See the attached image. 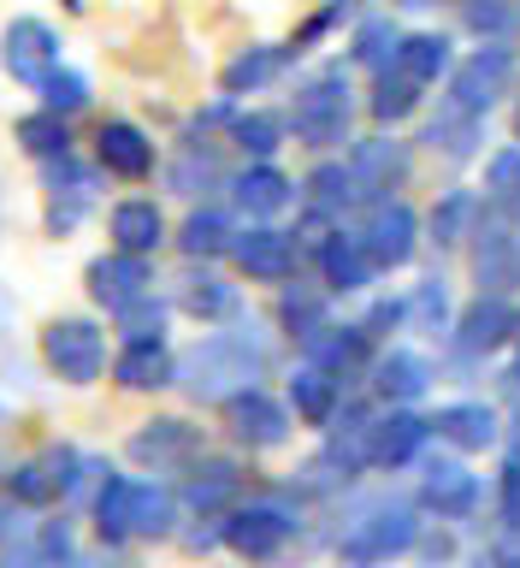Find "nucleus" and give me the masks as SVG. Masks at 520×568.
I'll return each instance as SVG.
<instances>
[{
  "instance_id": "1",
  "label": "nucleus",
  "mask_w": 520,
  "mask_h": 568,
  "mask_svg": "<svg viewBox=\"0 0 520 568\" xmlns=\"http://www.w3.org/2000/svg\"><path fill=\"white\" fill-rule=\"evenodd\" d=\"M266 362H273V344H266L261 320H237L231 332L202 337V344L177 362L172 385H184L195 403H225V397H237V390L255 385L266 373Z\"/></svg>"
},
{
  "instance_id": "2",
  "label": "nucleus",
  "mask_w": 520,
  "mask_h": 568,
  "mask_svg": "<svg viewBox=\"0 0 520 568\" xmlns=\"http://www.w3.org/2000/svg\"><path fill=\"white\" fill-rule=\"evenodd\" d=\"M290 131L308 142V149H337L349 142V124H355V89H349V71L344 65H314L308 78L296 83L290 95Z\"/></svg>"
},
{
  "instance_id": "3",
  "label": "nucleus",
  "mask_w": 520,
  "mask_h": 568,
  "mask_svg": "<svg viewBox=\"0 0 520 568\" xmlns=\"http://www.w3.org/2000/svg\"><path fill=\"white\" fill-rule=\"evenodd\" d=\"M42 362L65 385H95L106 373V332L83 314H60L42 326Z\"/></svg>"
},
{
  "instance_id": "4",
  "label": "nucleus",
  "mask_w": 520,
  "mask_h": 568,
  "mask_svg": "<svg viewBox=\"0 0 520 568\" xmlns=\"http://www.w3.org/2000/svg\"><path fill=\"white\" fill-rule=\"evenodd\" d=\"M420 545V521L408 504H373L367 515H355L349 532L337 539V550H344V562L355 568H379L390 557H402V550Z\"/></svg>"
},
{
  "instance_id": "5",
  "label": "nucleus",
  "mask_w": 520,
  "mask_h": 568,
  "mask_svg": "<svg viewBox=\"0 0 520 568\" xmlns=\"http://www.w3.org/2000/svg\"><path fill=\"white\" fill-rule=\"evenodd\" d=\"M443 83H450L443 106L486 119L491 106L509 95V83H514V53H509V42H486V48H473L468 60H456V65H450V78H443Z\"/></svg>"
},
{
  "instance_id": "6",
  "label": "nucleus",
  "mask_w": 520,
  "mask_h": 568,
  "mask_svg": "<svg viewBox=\"0 0 520 568\" xmlns=\"http://www.w3.org/2000/svg\"><path fill=\"white\" fill-rule=\"evenodd\" d=\"M296 532V509L284 497H255V504H237L220 521V539L237 550L243 562H273Z\"/></svg>"
},
{
  "instance_id": "7",
  "label": "nucleus",
  "mask_w": 520,
  "mask_h": 568,
  "mask_svg": "<svg viewBox=\"0 0 520 568\" xmlns=\"http://www.w3.org/2000/svg\"><path fill=\"white\" fill-rule=\"evenodd\" d=\"M42 190H48V237H71L101 202V172L83 166L78 154H60L42 166Z\"/></svg>"
},
{
  "instance_id": "8",
  "label": "nucleus",
  "mask_w": 520,
  "mask_h": 568,
  "mask_svg": "<svg viewBox=\"0 0 520 568\" xmlns=\"http://www.w3.org/2000/svg\"><path fill=\"white\" fill-rule=\"evenodd\" d=\"M355 237H361L373 273H397V266H408L420 248V213L408 202H397V195H385V202H373V213L361 220Z\"/></svg>"
},
{
  "instance_id": "9",
  "label": "nucleus",
  "mask_w": 520,
  "mask_h": 568,
  "mask_svg": "<svg viewBox=\"0 0 520 568\" xmlns=\"http://www.w3.org/2000/svg\"><path fill=\"white\" fill-rule=\"evenodd\" d=\"M78 468H83V456L71 450V444H53V450L18 462L7 474V497L24 509H48V504H60L65 491H78Z\"/></svg>"
},
{
  "instance_id": "10",
  "label": "nucleus",
  "mask_w": 520,
  "mask_h": 568,
  "mask_svg": "<svg viewBox=\"0 0 520 568\" xmlns=\"http://www.w3.org/2000/svg\"><path fill=\"white\" fill-rule=\"evenodd\" d=\"M60 30L48 24V18H12L7 36H0V65L12 71V83H30L42 89V78L60 71Z\"/></svg>"
},
{
  "instance_id": "11",
  "label": "nucleus",
  "mask_w": 520,
  "mask_h": 568,
  "mask_svg": "<svg viewBox=\"0 0 520 568\" xmlns=\"http://www.w3.org/2000/svg\"><path fill=\"white\" fill-rule=\"evenodd\" d=\"M225 255L237 261L248 278H261V284H290V278H296L302 248H296V231H278V225H248V231H237V237H231Z\"/></svg>"
},
{
  "instance_id": "12",
  "label": "nucleus",
  "mask_w": 520,
  "mask_h": 568,
  "mask_svg": "<svg viewBox=\"0 0 520 568\" xmlns=\"http://www.w3.org/2000/svg\"><path fill=\"white\" fill-rule=\"evenodd\" d=\"M225 426H231L237 444H248V450H278L296 420L278 397H266L261 385H248V390H237V397H225Z\"/></svg>"
},
{
  "instance_id": "13",
  "label": "nucleus",
  "mask_w": 520,
  "mask_h": 568,
  "mask_svg": "<svg viewBox=\"0 0 520 568\" xmlns=\"http://www.w3.org/2000/svg\"><path fill=\"white\" fill-rule=\"evenodd\" d=\"M131 462H142V468H184V462H195L207 450L202 444V426H190V420H177V415H160V420H142L136 433H131Z\"/></svg>"
},
{
  "instance_id": "14",
  "label": "nucleus",
  "mask_w": 520,
  "mask_h": 568,
  "mask_svg": "<svg viewBox=\"0 0 520 568\" xmlns=\"http://www.w3.org/2000/svg\"><path fill=\"white\" fill-rule=\"evenodd\" d=\"M349 178L361 202H385L390 190L408 184V149L397 136H361L349 149Z\"/></svg>"
},
{
  "instance_id": "15",
  "label": "nucleus",
  "mask_w": 520,
  "mask_h": 568,
  "mask_svg": "<svg viewBox=\"0 0 520 568\" xmlns=\"http://www.w3.org/2000/svg\"><path fill=\"white\" fill-rule=\"evenodd\" d=\"M83 284H89V296H95L106 314H119L124 302H136V296L154 291V266H149V255H124V248H113V255L89 261Z\"/></svg>"
},
{
  "instance_id": "16",
  "label": "nucleus",
  "mask_w": 520,
  "mask_h": 568,
  "mask_svg": "<svg viewBox=\"0 0 520 568\" xmlns=\"http://www.w3.org/2000/svg\"><path fill=\"white\" fill-rule=\"evenodd\" d=\"M514 326H520V314H514L497 291H479L468 308L450 320V332H456V349H461V355H491V349H503L509 337H514Z\"/></svg>"
},
{
  "instance_id": "17",
  "label": "nucleus",
  "mask_w": 520,
  "mask_h": 568,
  "mask_svg": "<svg viewBox=\"0 0 520 568\" xmlns=\"http://www.w3.org/2000/svg\"><path fill=\"white\" fill-rule=\"evenodd\" d=\"M154 136L142 131L131 119H106L101 136H95V166L124 178V184H142V178H154Z\"/></svg>"
},
{
  "instance_id": "18",
  "label": "nucleus",
  "mask_w": 520,
  "mask_h": 568,
  "mask_svg": "<svg viewBox=\"0 0 520 568\" xmlns=\"http://www.w3.org/2000/svg\"><path fill=\"white\" fill-rule=\"evenodd\" d=\"M302 349H308V362H314V367H326L337 385L373 367V337H367L361 326H332V320H326L319 332L302 337Z\"/></svg>"
},
{
  "instance_id": "19",
  "label": "nucleus",
  "mask_w": 520,
  "mask_h": 568,
  "mask_svg": "<svg viewBox=\"0 0 520 568\" xmlns=\"http://www.w3.org/2000/svg\"><path fill=\"white\" fill-rule=\"evenodd\" d=\"M432 438V426L408 408H390V415H373L367 426V468H402V462L420 456V444Z\"/></svg>"
},
{
  "instance_id": "20",
  "label": "nucleus",
  "mask_w": 520,
  "mask_h": 568,
  "mask_svg": "<svg viewBox=\"0 0 520 568\" xmlns=\"http://www.w3.org/2000/svg\"><path fill=\"white\" fill-rule=\"evenodd\" d=\"M106 237H113V248H124V255H154V248L166 243V213H160L154 195H124V202H113V213H106Z\"/></svg>"
},
{
  "instance_id": "21",
  "label": "nucleus",
  "mask_w": 520,
  "mask_h": 568,
  "mask_svg": "<svg viewBox=\"0 0 520 568\" xmlns=\"http://www.w3.org/2000/svg\"><path fill=\"white\" fill-rule=\"evenodd\" d=\"M237 491H243V468L237 462H225V456H195L184 462V504L190 509H202V515H220L237 504Z\"/></svg>"
},
{
  "instance_id": "22",
  "label": "nucleus",
  "mask_w": 520,
  "mask_h": 568,
  "mask_svg": "<svg viewBox=\"0 0 520 568\" xmlns=\"http://www.w3.org/2000/svg\"><path fill=\"white\" fill-rule=\"evenodd\" d=\"M231 202H237L248 220H278V213L296 202V184L273 166V160H255V166H243L231 178Z\"/></svg>"
},
{
  "instance_id": "23",
  "label": "nucleus",
  "mask_w": 520,
  "mask_h": 568,
  "mask_svg": "<svg viewBox=\"0 0 520 568\" xmlns=\"http://www.w3.org/2000/svg\"><path fill=\"white\" fill-rule=\"evenodd\" d=\"M420 497H426V509L443 515V521H468L479 509V474H468L461 462H426Z\"/></svg>"
},
{
  "instance_id": "24",
  "label": "nucleus",
  "mask_w": 520,
  "mask_h": 568,
  "mask_svg": "<svg viewBox=\"0 0 520 568\" xmlns=\"http://www.w3.org/2000/svg\"><path fill=\"white\" fill-rule=\"evenodd\" d=\"M373 390L385 403H420L432 390V362L420 349H385L373 355Z\"/></svg>"
},
{
  "instance_id": "25",
  "label": "nucleus",
  "mask_w": 520,
  "mask_h": 568,
  "mask_svg": "<svg viewBox=\"0 0 520 568\" xmlns=\"http://www.w3.org/2000/svg\"><path fill=\"white\" fill-rule=\"evenodd\" d=\"M237 284L220 278L213 266H190L184 278H177V308H184L190 320H202V326H213V320H237Z\"/></svg>"
},
{
  "instance_id": "26",
  "label": "nucleus",
  "mask_w": 520,
  "mask_h": 568,
  "mask_svg": "<svg viewBox=\"0 0 520 568\" xmlns=\"http://www.w3.org/2000/svg\"><path fill=\"white\" fill-rule=\"evenodd\" d=\"M225 184V166H220V149H213L207 136H184L177 142V154H172V166H166V190L172 195H207V190H220Z\"/></svg>"
},
{
  "instance_id": "27",
  "label": "nucleus",
  "mask_w": 520,
  "mask_h": 568,
  "mask_svg": "<svg viewBox=\"0 0 520 568\" xmlns=\"http://www.w3.org/2000/svg\"><path fill=\"white\" fill-rule=\"evenodd\" d=\"M314 255H319V273H326V291H337V296L367 291V284H373L367 248H361V237H355V231H344V225H337L332 237L314 248Z\"/></svg>"
},
{
  "instance_id": "28",
  "label": "nucleus",
  "mask_w": 520,
  "mask_h": 568,
  "mask_svg": "<svg viewBox=\"0 0 520 568\" xmlns=\"http://www.w3.org/2000/svg\"><path fill=\"white\" fill-rule=\"evenodd\" d=\"M390 65H397L408 83L432 89V83L450 78L456 42H450V36H438V30H415V36H402V42H397V60H390Z\"/></svg>"
},
{
  "instance_id": "29",
  "label": "nucleus",
  "mask_w": 520,
  "mask_h": 568,
  "mask_svg": "<svg viewBox=\"0 0 520 568\" xmlns=\"http://www.w3.org/2000/svg\"><path fill=\"white\" fill-rule=\"evenodd\" d=\"M426 426H432L443 444L468 450V456H473V450H491V444H497V408H491V403H443Z\"/></svg>"
},
{
  "instance_id": "30",
  "label": "nucleus",
  "mask_w": 520,
  "mask_h": 568,
  "mask_svg": "<svg viewBox=\"0 0 520 568\" xmlns=\"http://www.w3.org/2000/svg\"><path fill=\"white\" fill-rule=\"evenodd\" d=\"M290 42H261V48H243L237 60H231L225 71H220V83H225V95H255V89H266V83H278L284 71H290Z\"/></svg>"
},
{
  "instance_id": "31",
  "label": "nucleus",
  "mask_w": 520,
  "mask_h": 568,
  "mask_svg": "<svg viewBox=\"0 0 520 568\" xmlns=\"http://www.w3.org/2000/svg\"><path fill=\"white\" fill-rule=\"evenodd\" d=\"M473 273L479 284H514L520 278V231H509L503 220H491V225H473Z\"/></svg>"
},
{
  "instance_id": "32",
  "label": "nucleus",
  "mask_w": 520,
  "mask_h": 568,
  "mask_svg": "<svg viewBox=\"0 0 520 568\" xmlns=\"http://www.w3.org/2000/svg\"><path fill=\"white\" fill-rule=\"evenodd\" d=\"M172 373H177V355L166 349V337L124 344L119 362H113V379H119L124 390H160V385H172Z\"/></svg>"
},
{
  "instance_id": "33",
  "label": "nucleus",
  "mask_w": 520,
  "mask_h": 568,
  "mask_svg": "<svg viewBox=\"0 0 520 568\" xmlns=\"http://www.w3.org/2000/svg\"><path fill=\"white\" fill-rule=\"evenodd\" d=\"M479 142H486V119L456 113V106H438V119L426 124V149L443 154L450 166H468V160L479 154Z\"/></svg>"
},
{
  "instance_id": "34",
  "label": "nucleus",
  "mask_w": 520,
  "mask_h": 568,
  "mask_svg": "<svg viewBox=\"0 0 520 568\" xmlns=\"http://www.w3.org/2000/svg\"><path fill=\"white\" fill-rule=\"evenodd\" d=\"M337 397H344V385H337L326 367L302 362V367L290 373V408H296V420L332 426V420H337Z\"/></svg>"
},
{
  "instance_id": "35",
  "label": "nucleus",
  "mask_w": 520,
  "mask_h": 568,
  "mask_svg": "<svg viewBox=\"0 0 520 568\" xmlns=\"http://www.w3.org/2000/svg\"><path fill=\"white\" fill-rule=\"evenodd\" d=\"M131 515H136V479H124L106 468L101 474V491H95V532L106 545H124V539H136L131 532Z\"/></svg>"
},
{
  "instance_id": "36",
  "label": "nucleus",
  "mask_w": 520,
  "mask_h": 568,
  "mask_svg": "<svg viewBox=\"0 0 520 568\" xmlns=\"http://www.w3.org/2000/svg\"><path fill=\"white\" fill-rule=\"evenodd\" d=\"M302 202H308L314 213H326V220H344L361 195H355V178H349L344 160H319V166L308 172V184H302Z\"/></svg>"
},
{
  "instance_id": "37",
  "label": "nucleus",
  "mask_w": 520,
  "mask_h": 568,
  "mask_svg": "<svg viewBox=\"0 0 520 568\" xmlns=\"http://www.w3.org/2000/svg\"><path fill=\"white\" fill-rule=\"evenodd\" d=\"M397 42H402L397 18H385V12H361V18H355L349 60H355V65H367V71H385L390 60H397Z\"/></svg>"
},
{
  "instance_id": "38",
  "label": "nucleus",
  "mask_w": 520,
  "mask_h": 568,
  "mask_svg": "<svg viewBox=\"0 0 520 568\" xmlns=\"http://www.w3.org/2000/svg\"><path fill=\"white\" fill-rule=\"evenodd\" d=\"M367 113L379 119V124H402V119H415V113H420V83H408L397 65L373 71V95H367Z\"/></svg>"
},
{
  "instance_id": "39",
  "label": "nucleus",
  "mask_w": 520,
  "mask_h": 568,
  "mask_svg": "<svg viewBox=\"0 0 520 568\" xmlns=\"http://www.w3.org/2000/svg\"><path fill=\"white\" fill-rule=\"evenodd\" d=\"M231 237H237V225H231V213L220 207H195L184 231H177V248H184L190 261H213V255H225Z\"/></svg>"
},
{
  "instance_id": "40",
  "label": "nucleus",
  "mask_w": 520,
  "mask_h": 568,
  "mask_svg": "<svg viewBox=\"0 0 520 568\" xmlns=\"http://www.w3.org/2000/svg\"><path fill=\"white\" fill-rule=\"evenodd\" d=\"M12 136H18V149H24L30 160H42V166H48V160H60V154H71L65 119H60V113H48V106H42V113H24V119H18V124H12Z\"/></svg>"
},
{
  "instance_id": "41",
  "label": "nucleus",
  "mask_w": 520,
  "mask_h": 568,
  "mask_svg": "<svg viewBox=\"0 0 520 568\" xmlns=\"http://www.w3.org/2000/svg\"><path fill=\"white\" fill-rule=\"evenodd\" d=\"M172 527H177V497L166 486H142V479H136L131 532H136V539H172Z\"/></svg>"
},
{
  "instance_id": "42",
  "label": "nucleus",
  "mask_w": 520,
  "mask_h": 568,
  "mask_svg": "<svg viewBox=\"0 0 520 568\" xmlns=\"http://www.w3.org/2000/svg\"><path fill=\"white\" fill-rule=\"evenodd\" d=\"M284 136H290V124H284V113H243L237 124H231V142H237L243 154H255V160H273L284 149Z\"/></svg>"
},
{
  "instance_id": "43",
  "label": "nucleus",
  "mask_w": 520,
  "mask_h": 568,
  "mask_svg": "<svg viewBox=\"0 0 520 568\" xmlns=\"http://www.w3.org/2000/svg\"><path fill=\"white\" fill-rule=\"evenodd\" d=\"M278 320H284V332L296 337H308V332H319L332 320V308H326V296L314 291V284H284V302H278Z\"/></svg>"
},
{
  "instance_id": "44",
  "label": "nucleus",
  "mask_w": 520,
  "mask_h": 568,
  "mask_svg": "<svg viewBox=\"0 0 520 568\" xmlns=\"http://www.w3.org/2000/svg\"><path fill=\"white\" fill-rule=\"evenodd\" d=\"M473 220H479V195L473 190H450L432 207V243L438 248H456L461 237H473Z\"/></svg>"
},
{
  "instance_id": "45",
  "label": "nucleus",
  "mask_w": 520,
  "mask_h": 568,
  "mask_svg": "<svg viewBox=\"0 0 520 568\" xmlns=\"http://www.w3.org/2000/svg\"><path fill=\"white\" fill-rule=\"evenodd\" d=\"M461 24H468L479 42H514L520 12L509 7V0H468V7H461Z\"/></svg>"
},
{
  "instance_id": "46",
  "label": "nucleus",
  "mask_w": 520,
  "mask_h": 568,
  "mask_svg": "<svg viewBox=\"0 0 520 568\" xmlns=\"http://www.w3.org/2000/svg\"><path fill=\"white\" fill-rule=\"evenodd\" d=\"M355 18H361V0H326V7H319V12L308 18V24H302V30L290 36V53H308V48H319L332 30L355 24Z\"/></svg>"
},
{
  "instance_id": "47",
  "label": "nucleus",
  "mask_w": 520,
  "mask_h": 568,
  "mask_svg": "<svg viewBox=\"0 0 520 568\" xmlns=\"http://www.w3.org/2000/svg\"><path fill=\"white\" fill-rule=\"evenodd\" d=\"M119 332H124V344H149V337H166V302H160L154 291L136 296V302H124V308H119Z\"/></svg>"
},
{
  "instance_id": "48",
  "label": "nucleus",
  "mask_w": 520,
  "mask_h": 568,
  "mask_svg": "<svg viewBox=\"0 0 520 568\" xmlns=\"http://www.w3.org/2000/svg\"><path fill=\"white\" fill-rule=\"evenodd\" d=\"M402 308H408V320H420L426 332H450V320H456L450 314V284H443V278H420L415 296H408Z\"/></svg>"
},
{
  "instance_id": "49",
  "label": "nucleus",
  "mask_w": 520,
  "mask_h": 568,
  "mask_svg": "<svg viewBox=\"0 0 520 568\" xmlns=\"http://www.w3.org/2000/svg\"><path fill=\"white\" fill-rule=\"evenodd\" d=\"M42 106H48V113H83V106H89V78H83V71H53V78H42Z\"/></svg>"
},
{
  "instance_id": "50",
  "label": "nucleus",
  "mask_w": 520,
  "mask_h": 568,
  "mask_svg": "<svg viewBox=\"0 0 520 568\" xmlns=\"http://www.w3.org/2000/svg\"><path fill=\"white\" fill-rule=\"evenodd\" d=\"M486 195L497 207H520V149H497L486 160Z\"/></svg>"
},
{
  "instance_id": "51",
  "label": "nucleus",
  "mask_w": 520,
  "mask_h": 568,
  "mask_svg": "<svg viewBox=\"0 0 520 568\" xmlns=\"http://www.w3.org/2000/svg\"><path fill=\"white\" fill-rule=\"evenodd\" d=\"M35 557L42 562H78V545H71V521H48L42 527V545H35Z\"/></svg>"
},
{
  "instance_id": "52",
  "label": "nucleus",
  "mask_w": 520,
  "mask_h": 568,
  "mask_svg": "<svg viewBox=\"0 0 520 568\" xmlns=\"http://www.w3.org/2000/svg\"><path fill=\"white\" fill-rule=\"evenodd\" d=\"M497 509H503V527H520V456L503 468V491H497Z\"/></svg>"
},
{
  "instance_id": "53",
  "label": "nucleus",
  "mask_w": 520,
  "mask_h": 568,
  "mask_svg": "<svg viewBox=\"0 0 520 568\" xmlns=\"http://www.w3.org/2000/svg\"><path fill=\"white\" fill-rule=\"evenodd\" d=\"M402 320H408V308H402L397 296H390V302H373V308H367V320H361V332H367V337H379L385 326H402Z\"/></svg>"
},
{
  "instance_id": "54",
  "label": "nucleus",
  "mask_w": 520,
  "mask_h": 568,
  "mask_svg": "<svg viewBox=\"0 0 520 568\" xmlns=\"http://www.w3.org/2000/svg\"><path fill=\"white\" fill-rule=\"evenodd\" d=\"M491 562L497 568H520V527H503V539L491 545Z\"/></svg>"
},
{
  "instance_id": "55",
  "label": "nucleus",
  "mask_w": 520,
  "mask_h": 568,
  "mask_svg": "<svg viewBox=\"0 0 520 568\" xmlns=\"http://www.w3.org/2000/svg\"><path fill=\"white\" fill-rule=\"evenodd\" d=\"M0 545H18V504L0 491Z\"/></svg>"
},
{
  "instance_id": "56",
  "label": "nucleus",
  "mask_w": 520,
  "mask_h": 568,
  "mask_svg": "<svg viewBox=\"0 0 520 568\" xmlns=\"http://www.w3.org/2000/svg\"><path fill=\"white\" fill-rule=\"evenodd\" d=\"M0 568H48V562L35 557V550H24V545H12L7 557H0Z\"/></svg>"
},
{
  "instance_id": "57",
  "label": "nucleus",
  "mask_w": 520,
  "mask_h": 568,
  "mask_svg": "<svg viewBox=\"0 0 520 568\" xmlns=\"http://www.w3.org/2000/svg\"><path fill=\"white\" fill-rule=\"evenodd\" d=\"M397 12H432V7H443V0H390Z\"/></svg>"
},
{
  "instance_id": "58",
  "label": "nucleus",
  "mask_w": 520,
  "mask_h": 568,
  "mask_svg": "<svg viewBox=\"0 0 520 568\" xmlns=\"http://www.w3.org/2000/svg\"><path fill=\"white\" fill-rule=\"evenodd\" d=\"M509 385L520 390V355H514V367H509Z\"/></svg>"
},
{
  "instance_id": "59",
  "label": "nucleus",
  "mask_w": 520,
  "mask_h": 568,
  "mask_svg": "<svg viewBox=\"0 0 520 568\" xmlns=\"http://www.w3.org/2000/svg\"><path fill=\"white\" fill-rule=\"evenodd\" d=\"M65 12H83V0H65Z\"/></svg>"
},
{
  "instance_id": "60",
  "label": "nucleus",
  "mask_w": 520,
  "mask_h": 568,
  "mask_svg": "<svg viewBox=\"0 0 520 568\" xmlns=\"http://www.w3.org/2000/svg\"><path fill=\"white\" fill-rule=\"evenodd\" d=\"M0 213H7V202H0Z\"/></svg>"
},
{
  "instance_id": "61",
  "label": "nucleus",
  "mask_w": 520,
  "mask_h": 568,
  "mask_svg": "<svg viewBox=\"0 0 520 568\" xmlns=\"http://www.w3.org/2000/svg\"><path fill=\"white\" fill-rule=\"evenodd\" d=\"M514 213H520V207H514Z\"/></svg>"
}]
</instances>
